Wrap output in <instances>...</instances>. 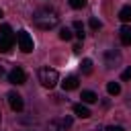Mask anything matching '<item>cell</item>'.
I'll use <instances>...</instances> for the list:
<instances>
[{"instance_id": "obj_1", "label": "cell", "mask_w": 131, "mask_h": 131, "mask_svg": "<svg viewBox=\"0 0 131 131\" xmlns=\"http://www.w3.org/2000/svg\"><path fill=\"white\" fill-rule=\"evenodd\" d=\"M33 25L39 27L41 31H49L59 25V16L53 8H39L33 12Z\"/></svg>"}, {"instance_id": "obj_2", "label": "cell", "mask_w": 131, "mask_h": 131, "mask_svg": "<svg viewBox=\"0 0 131 131\" xmlns=\"http://www.w3.org/2000/svg\"><path fill=\"white\" fill-rule=\"evenodd\" d=\"M39 82H41L45 88H53V86L59 82L57 70H53V68H49V66L41 68V70H39Z\"/></svg>"}, {"instance_id": "obj_3", "label": "cell", "mask_w": 131, "mask_h": 131, "mask_svg": "<svg viewBox=\"0 0 131 131\" xmlns=\"http://www.w3.org/2000/svg\"><path fill=\"white\" fill-rule=\"evenodd\" d=\"M16 43H18V49L20 51H25V53H31L33 51V39H31V35L27 33V31H18L16 33Z\"/></svg>"}, {"instance_id": "obj_4", "label": "cell", "mask_w": 131, "mask_h": 131, "mask_svg": "<svg viewBox=\"0 0 131 131\" xmlns=\"http://www.w3.org/2000/svg\"><path fill=\"white\" fill-rule=\"evenodd\" d=\"M119 61H121L119 49H106L104 51V68L106 70H113L115 66H119Z\"/></svg>"}, {"instance_id": "obj_5", "label": "cell", "mask_w": 131, "mask_h": 131, "mask_svg": "<svg viewBox=\"0 0 131 131\" xmlns=\"http://www.w3.org/2000/svg\"><path fill=\"white\" fill-rule=\"evenodd\" d=\"M8 82H10V84H16V86L25 84V82H27V74H25V70H23V68H14V70H10V72H8Z\"/></svg>"}, {"instance_id": "obj_6", "label": "cell", "mask_w": 131, "mask_h": 131, "mask_svg": "<svg viewBox=\"0 0 131 131\" xmlns=\"http://www.w3.org/2000/svg\"><path fill=\"white\" fill-rule=\"evenodd\" d=\"M8 104L14 113H20L25 108V102H23V96L18 92H8Z\"/></svg>"}, {"instance_id": "obj_7", "label": "cell", "mask_w": 131, "mask_h": 131, "mask_svg": "<svg viewBox=\"0 0 131 131\" xmlns=\"http://www.w3.org/2000/svg\"><path fill=\"white\" fill-rule=\"evenodd\" d=\"M12 45H14V35H8V37L0 35V51H10Z\"/></svg>"}, {"instance_id": "obj_8", "label": "cell", "mask_w": 131, "mask_h": 131, "mask_svg": "<svg viewBox=\"0 0 131 131\" xmlns=\"http://www.w3.org/2000/svg\"><path fill=\"white\" fill-rule=\"evenodd\" d=\"M74 115H78L80 119H88L90 117V111H88V106L84 102H80V104H74Z\"/></svg>"}, {"instance_id": "obj_9", "label": "cell", "mask_w": 131, "mask_h": 131, "mask_svg": "<svg viewBox=\"0 0 131 131\" xmlns=\"http://www.w3.org/2000/svg\"><path fill=\"white\" fill-rule=\"evenodd\" d=\"M61 88H63V90H76V88H78V78H76V76H68V78L61 82Z\"/></svg>"}, {"instance_id": "obj_10", "label": "cell", "mask_w": 131, "mask_h": 131, "mask_svg": "<svg viewBox=\"0 0 131 131\" xmlns=\"http://www.w3.org/2000/svg\"><path fill=\"white\" fill-rule=\"evenodd\" d=\"M119 35H121V43L129 47V45H131V27H121Z\"/></svg>"}, {"instance_id": "obj_11", "label": "cell", "mask_w": 131, "mask_h": 131, "mask_svg": "<svg viewBox=\"0 0 131 131\" xmlns=\"http://www.w3.org/2000/svg\"><path fill=\"white\" fill-rule=\"evenodd\" d=\"M66 129H68V127L63 125L61 119H53V121L47 123V131H66Z\"/></svg>"}, {"instance_id": "obj_12", "label": "cell", "mask_w": 131, "mask_h": 131, "mask_svg": "<svg viewBox=\"0 0 131 131\" xmlns=\"http://www.w3.org/2000/svg\"><path fill=\"white\" fill-rule=\"evenodd\" d=\"M80 98H82V102H84V104H92V102H96V98H98V96H96L92 90H82V96H80Z\"/></svg>"}, {"instance_id": "obj_13", "label": "cell", "mask_w": 131, "mask_h": 131, "mask_svg": "<svg viewBox=\"0 0 131 131\" xmlns=\"http://www.w3.org/2000/svg\"><path fill=\"white\" fill-rule=\"evenodd\" d=\"M106 92H108L111 96H117V94L121 92V84H119V82H108V84H106Z\"/></svg>"}, {"instance_id": "obj_14", "label": "cell", "mask_w": 131, "mask_h": 131, "mask_svg": "<svg viewBox=\"0 0 131 131\" xmlns=\"http://www.w3.org/2000/svg\"><path fill=\"white\" fill-rule=\"evenodd\" d=\"M119 18H121L123 23H129V20H131V6H123V8L119 10Z\"/></svg>"}, {"instance_id": "obj_15", "label": "cell", "mask_w": 131, "mask_h": 131, "mask_svg": "<svg viewBox=\"0 0 131 131\" xmlns=\"http://www.w3.org/2000/svg\"><path fill=\"white\" fill-rule=\"evenodd\" d=\"M72 37H74L72 29H68V27H61V29H59V39H61V41H70Z\"/></svg>"}, {"instance_id": "obj_16", "label": "cell", "mask_w": 131, "mask_h": 131, "mask_svg": "<svg viewBox=\"0 0 131 131\" xmlns=\"http://www.w3.org/2000/svg\"><path fill=\"white\" fill-rule=\"evenodd\" d=\"M80 68H82V72L84 74H92V59H82V63H80Z\"/></svg>"}, {"instance_id": "obj_17", "label": "cell", "mask_w": 131, "mask_h": 131, "mask_svg": "<svg viewBox=\"0 0 131 131\" xmlns=\"http://www.w3.org/2000/svg\"><path fill=\"white\" fill-rule=\"evenodd\" d=\"M74 31H76V37L84 39V25H82L80 20H76V23H74Z\"/></svg>"}, {"instance_id": "obj_18", "label": "cell", "mask_w": 131, "mask_h": 131, "mask_svg": "<svg viewBox=\"0 0 131 131\" xmlns=\"http://www.w3.org/2000/svg\"><path fill=\"white\" fill-rule=\"evenodd\" d=\"M72 8H84L86 6V0H68Z\"/></svg>"}, {"instance_id": "obj_19", "label": "cell", "mask_w": 131, "mask_h": 131, "mask_svg": "<svg viewBox=\"0 0 131 131\" xmlns=\"http://www.w3.org/2000/svg\"><path fill=\"white\" fill-rule=\"evenodd\" d=\"M100 27H102V25H100V20H98V18H94V16H92V18H90V29H94V31H98V29H100Z\"/></svg>"}, {"instance_id": "obj_20", "label": "cell", "mask_w": 131, "mask_h": 131, "mask_svg": "<svg viewBox=\"0 0 131 131\" xmlns=\"http://www.w3.org/2000/svg\"><path fill=\"white\" fill-rule=\"evenodd\" d=\"M121 80H131V66H129V68L121 74Z\"/></svg>"}, {"instance_id": "obj_21", "label": "cell", "mask_w": 131, "mask_h": 131, "mask_svg": "<svg viewBox=\"0 0 131 131\" xmlns=\"http://www.w3.org/2000/svg\"><path fill=\"white\" fill-rule=\"evenodd\" d=\"M104 131H125V129H123L121 125H108V127H106Z\"/></svg>"}, {"instance_id": "obj_22", "label": "cell", "mask_w": 131, "mask_h": 131, "mask_svg": "<svg viewBox=\"0 0 131 131\" xmlns=\"http://www.w3.org/2000/svg\"><path fill=\"white\" fill-rule=\"evenodd\" d=\"M61 121H63V125H66V127H72V117H63Z\"/></svg>"}, {"instance_id": "obj_23", "label": "cell", "mask_w": 131, "mask_h": 131, "mask_svg": "<svg viewBox=\"0 0 131 131\" xmlns=\"http://www.w3.org/2000/svg\"><path fill=\"white\" fill-rule=\"evenodd\" d=\"M80 51H82V45L76 43V45H74V53H80Z\"/></svg>"}, {"instance_id": "obj_24", "label": "cell", "mask_w": 131, "mask_h": 131, "mask_svg": "<svg viewBox=\"0 0 131 131\" xmlns=\"http://www.w3.org/2000/svg\"><path fill=\"white\" fill-rule=\"evenodd\" d=\"M0 16H2V10H0Z\"/></svg>"}, {"instance_id": "obj_25", "label": "cell", "mask_w": 131, "mask_h": 131, "mask_svg": "<svg viewBox=\"0 0 131 131\" xmlns=\"http://www.w3.org/2000/svg\"><path fill=\"white\" fill-rule=\"evenodd\" d=\"M27 131H33V129H27Z\"/></svg>"}]
</instances>
